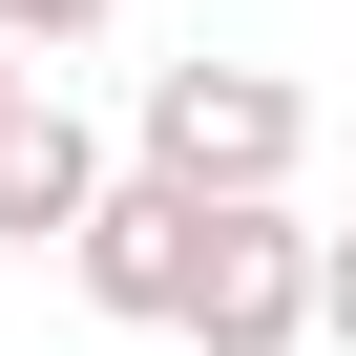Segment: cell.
Returning a JSON list of instances; mask_svg holds the SVG:
<instances>
[{"instance_id":"obj_8","label":"cell","mask_w":356,"mask_h":356,"mask_svg":"<svg viewBox=\"0 0 356 356\" xmlns=\"http://www.w3.org/2000/svg\"><path fill=\"white\" fill-rule=\"evenodd\" d=\"M147 356H189V335H147Z\"/></svg>"},{"instance_id":"obj_3","label":"cell","mask_w":356,"mask_h":356,"mask_svg":"<svg viewBox=\"0 0 356 356\" xmlns=\"http://www.w3.org/2000/svg\"><path fill=\"white\" fill-rule=\"evenodd\" d=\"M189 210H210V189H168V168H105V189H84V231H63V273H84V314H126V335H168V273H189Z\"/></svg>"},{"instance_id":"obj_1","label":"cell","mask_w":356,"mask_h":356,"mask_svg":"<svg viewBox=\"0 0 356 356\" xmlns=\"http://www.w3.org/2000/svg\"><path fill=\"white\" fill-rule=\"evenodd\" d=\"M126 168H168V189H293L314 168V105H293V63H147V105H126Z\"/></svg>"},{"instance_id":"obj_4","label":"cell","mask_w":356,"mask_h":356,"mask_svg":"<svg viewBox=\"0 0 356 356\" xmlns=\"http://www.w3.org/2000/svg\"><path fill=\"white\" fill-rule=\"evenodd\" d=\"M84 189H105V126L22 63V84H0V252H63V231H84Z\"/></svg>"},{"instance_id":"obj_6","label":"cell","mask_w":356,"mask_h":356,"mask_svg":"<svg viewBox=\"0 0 356 356\" xmlns=\"http://www.w3.org/2000/svg\"><path fill=\"white\" fill-rule=\"evenodd\" d=\"M314 335L356 356V231H314Z\"/></svg>"},{"instance_id":"obj_5","label":"cell","mask_w":356,"mask_h":356,"mask_svg":"<svg viewBox=\"0 0 356 356\" xmlns=\"http://www.w3.org/2000/svg\"><path fill=\"white\" fill-rule=\"evenodd\" d=\"M126 22V0H0V42H22V63H63V42H105Z\"/></svg>"},{"instance_id":"obj_7","label":"cell","mask_w":356,"mask_h":356,"mask_svg":"<svg viewBox=\"0 0 356 356\" xmlns=\"http://www.w3.org/2000/svg\"><path fill=\"white\" fill-rule=\"evenodd\" d=\"M0 84H22V42H0Z\"/></svg>"},{"instance_id":"obj_2","label":"cell","mask_w":356,"mask_h":356,"mask_svg":"<svg viewBox=\"0 0 356 356\" xmlns=\"http://www.w3.org/2000/svg\"><path fill=\"white\" fill-rule=\"evenodd\" d=\"M168 335H189V356H314V231H293V189H210L189 210Z\"/></svg>"}]
</instances>
